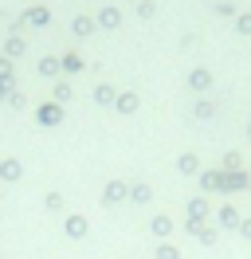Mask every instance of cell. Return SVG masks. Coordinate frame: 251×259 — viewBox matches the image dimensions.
<instances>
[{
  "instance_id": "6da1fadb",
  "label": "cell",
  "mask_w": 251,
  "mask_h": 259,
  "mask_svg": "<svg viewBox=\"0 0 251 259\" xmlns=\"http://www.w3.org/2000/svg\"><path fill=\"white\" fill-rule=\"evenodd\" d=\"M243 236H247V240H251V220H247V224H243Z\"/></svg>"
}]
</instances>
